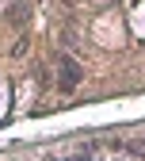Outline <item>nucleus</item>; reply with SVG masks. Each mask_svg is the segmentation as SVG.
Segmentation results:
<instances>
[{
  "label": "nucleus",
  "mask_w": 145,
  "mask_h": 161,
  "mask_svg": "<svg viewBox=\"0 0 145 161\" xmlns=\"http://www.w3.org/2000/svg\"><path fill=\"white\" fill-rule=\"evenodd\" d=\"M57 69H61V77H57V88H61V92H73V88L80 85V77H84V73H80V65L73 62L69 54L57 58Z\"/></svg>",
  "instance_id": "1"
}]
</instances>
